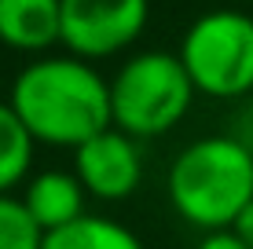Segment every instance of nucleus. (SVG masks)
<instances>
[{"instance_id":"obj_3","label":"nucleus","mask_w":253,"mask_h":249,"mask_svg":"<svg viewBox=\"0 0 253 249\" xmlns=\"http://www.w3.org/2000/svg\"><path fill=\"white\" fill-rule=\"evenodd\" d=\"M195 84L172 51L132 55L110 81V121L132 140L162 136L187 114Z\"/></svg>"},{"instance_id":"obj_8","label":"nucleus","mask_w":253,"mask_h":249,"mask_svg":"<svg viewBox=\"0 0 253 249\" xmlns=\"http://www.w3.org/2000/svg\"><path fill=\"white\" fill-rule=\"evenodd\" d=\"M26 213L41 231H59L84 216V187L74 173H41L26 183Z\"/></svg>"},{"instance_id":"obj_1","label":"nucleus","mask_w":253,"mask_h":249,"mask_svg":"<svg viewBox=\"0 0 253 249\" xmlns=\"http://www.w3.org/2000/svg\"><path fill=\"white\" fill-rule=\"evenodd\" d=\"M11 110L30 136L48 147L77 150L110 128V81L74 55H44L22 66L11 84Z\"/></svg>"},{"instance_id":"obj_4","label":"nucleus","mask_w":253,"mask_h":249,"mask_svg":"<svg viewBox=\"0 0 253 249\" xmlns=\"http://www.w3.org/2000/svg\"><path fill=\"white\" fill-rule=\"evenodd\" d=\"M176 55L202 96L242 99L253 92V19L246 11L216 7L198 15Z\"/></svg>"},{"instance_id":"obj_12","label":"nucleus","mask_w":253,"mask_h":249,"mask_svg":"<svg viewBox=\"0 0 253 249\" xmlns=\"http://www.w3.org/2000/svg\"><path fill=\"white\" fill-rule=\"evenodd\" d=\"M228 231H231V235L239 238V242L246 246V249H253V202L239 213V216H235V224H231Z\"/></svg>"},{"instance_id":"obj_5","label":"nucleus","mask_w":253,"mask_h":249,"mask_svg":"<svg viewBox=\"0 0 253 249\" xmlns=\"http://www.w3.org/2000/svg\"><path fill=\"white\" fill-rule=\"evenodd\" d=\"M151 0H63V48L74 59H107L143 33Z\"/></svg>"},{"instance_id":"obj_11","label":"nucleus","mask_w":253,"mask_h":249,"mask_svg":"<svg viewBox=\"0 0 253 249\" xmlns=\"http://www.w3.org/2000/svg\"><path fill=\"white\" fill-rule=\"evenodd\" d=\"M44 231L33 224L22 198L0 194V249H41Z\"/></svg>"},{"instance_id":"obj_10","label":"nucleus","mask_w":253,"mask_h":249,"mask_svg":"<svg viewBox=\"0 0 253 249\" xmlns=\"http://www.w3.org/2000/svg\"><path fill=\"white\" fill-rule=\"evenodd\" d=\"M33 147H37V140L19 121L11 103H0V194H7L26 179L33 165Z\"/></svg>"},{"instance_id":"obj_2","label":"nucleus","mask_w":253,"mask_h":249,"mask_svg":"<svg viewBox=\"0 0 253 249\" xmlns=\"http://www.w3.org/2000/svg\"><path fill=\"white\" fill-rule=\"evenodd\" d=\"M169 202L187 224L228 231L253 202V154L231 136L191 143L169 169Z\"/></svg>"},{"instance_id":"obj_13","label":"nucleus","mask_w":253,"mask_h":249,"mask_svg":"<svg viewBox=\"0 0 253 249\" xmlns=\"http://www.w3.org/2000/svg\"><path fill=\"white\" fill-rule=\"evenodd\" d=\"M195 249H246V246H242L231 231H209V235H206Z\"/></svg>"},{"instance_id":"obj_7","label":"nucleus","mask_w":253,"mask_h":249,"mask_svg":"<svg viewBox=\"0 0 253 249\" xmlns=\"http://www.w3.org/2000/svg\"><path fill=\"white\" fill-rule=\"evenodd\" d=\"M0 40L15 51L63 44V0H0Z\"/></svg>"},{"instance_id":"obj_9","label":"nucleus","mask_w":253,"mask_h":249,"mask_svg":"<svg viewBox=\"0 0 253 249\" xmlns=\"http://www.w3.org/2000/svg\"><path fill=\"white\" fill-rule=\"evenodd\" d=\"M41 249H143V242L125 224H118V220L84 213L74 224L48 231Z\"/></svg>"},{"instance_id":"obj_6","label":"nucleus","mask_w":253,"mask_h":249,"mask_svg":"<svg viewBox=\"0 0 253 249\" xmlns=\"http://www.w3.org/2000/svg\"><path fill=\"white\" fill-rule=\"evenodd\" d=\"M74 176L81 179L84 194L103 202H121L139 187L143 154H139L132 136L110 125L74 150Z\"/></svg>"}]
</instances>
